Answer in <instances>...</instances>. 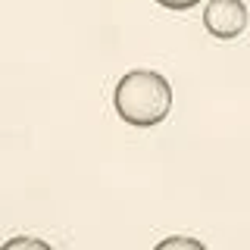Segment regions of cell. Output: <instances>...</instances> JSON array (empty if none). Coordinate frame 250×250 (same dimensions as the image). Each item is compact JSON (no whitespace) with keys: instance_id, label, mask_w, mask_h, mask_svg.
Segmentation results:
<instances>
[{"instance_id":"cell-2","label":"cell","mask_w":250,"mask_h":250,"mask_svg":"<svg viewBox=\"0 0 250 250\" xmlns=\"http://www.w3.org/2000/svg\"><path fill=\"white\" fill-rule=\"evenodd\" d=\"M247 6L244 0H209L203 6V25L219 41H231V38L244 35L247 28Z\"/></svg>"},{"instance_id":"cell-5","label":"cell","mask_w":250,"mask_h":250,"mask_svg":"<svg viewBox=\"0 0 250 250\" xmlns=\"http://www.w3.org/2000/svg\"><path fill=\"white\" fill-rule=\"evenodd\" d=\"M160 6H166V10H175V13H182V10H191V6H197L200 0H156Z\"/></svg>"},{"instance_id":"cell-1","label":"cell","mask_w":250,"mask_h":250,"mask_svg":"<svg viewBox=\"0 0 250 250\" xmlns=\"http://www.w3.org/2000/svg\"><path fill=\"white\" fill-rule=\"evenodd\" d=\"M113 106L125 125L153 128L172 109V84L153 69H131L113 91Z\"/></svg>"},{"instance_id":"cell-3","label":"cell","mask_w":250,"mask_h":250,"mask_svg":"<svg viewBox=\"0 0 250 250\" xmlns=\"http://www.w3.org/2000/svg\"><path fill=\"white\" fill-rule=\"evenodd\" d=\"M156 247H160V250H169V247H191V250H203V241H197V238H182V234H172V238L160 241Z\"/></svg>"},{"instance_id":"cell-4","label":"cell","mask_w":250,"mask_h":250,"mask_svg":"<svg viewBox=\"0 0 250 250\" xmlns=\"http://www.w3.org/2000/svg\"><path fill=\"white\" fill-rule=\"evenodd\" d=\"M16 247H38V250H47L50 244L41 238H28V234H19V238H10L6 241V250H16Z\"/></svg>"}]
</instances>
